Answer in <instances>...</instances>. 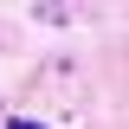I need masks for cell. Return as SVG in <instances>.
<instances>
[{
	"label": "cell",
	"instance_id": "obj_1",
	"mask_svg": "<svg viewBox=\"0 0 129 129\" xmlns=\"http://www.w3.org/2000/svg\"><path fill=\"white\" fill-rule=\"evenodd\" d=\"M7 129H45V123H32V116H13V123H7Z\"/></svg>",
	"mask_w": 129,
	"mask_h": 129
}]
</instances>
